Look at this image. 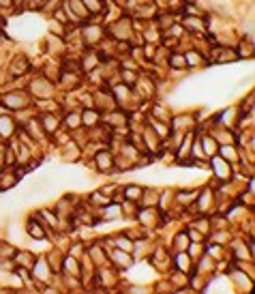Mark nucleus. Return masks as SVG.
<instances>
[{"mask_svg": "<svg viewBox=\"0 0 255 294\" xmlns=\"http://www.w3.org/2000/svg\"><path fill=\"white\" fill-rule=\"evenodd\" d=\"M0 103H3L5 110H11V112H17V110H24L30 106V97L22 90H11L0 97Z\"/></svg>", "mask_w": 255, "mask_h": 294, "instance_id": "f257e3e1", "label": "nucleus"}, {"mask_svg": "<svg viewBox=\"0 0 255 294\" xmlns=\"http://www.w3.org/2000/svg\"><path fill=\"white\" fill-rule=\"evenodd\" d=\"M30 92L37 94L39 99H49V97H54V84L49 82L45 76L35 78L33 82H30Z\"/></svg>", "mask_w": 255, "mask_h": 294, "instance_id": "f03ea898", "label": "nucleus"}, {"mask_svg": "<svg viewBox=\"0 0 255 294\" xmlns=\"http://www.w3.org/2000/svg\"><path fill=\"white\" fill-rule=\"evenodd\" d=\"M39 122H41V127H43L45 135H54V133L58 131V127H60V118L56 116V114H52V112H45V114H41Z\"/></svg>", "mask_w": 255, "mask_h": 294, "instance_id": "7ed1b4c3", "label": "nucleus"}, {"mask_svg": "<svg viewBox=\"0 0 255 294\" xmlns=\"http://www.w3.org/2000/svg\"><path fill=\"white\" fill-rule=\"evenodd\" d=\"M95 165L99 167L101 172H107V170H114V155L109 151H99L95 155Z\"/></svg>", "mask_w": 255, "mask_h": 294, "instance_id": "20e7f679", "label": "nucleus"}, {"mask_svg": "<svg viewBox=\"0 0 255 294\" xmlns=\"http://www.w3.org/2000/svg\"><path fill=\"white\" fill-rule=\"evenodd\" d=\"M15 122H13V118L11 116H7V114L3 112V114H0V138H3V140H9V138H11V135L15 133Z\"/></svg>", "mask_w": 255, "mask_h": 294, "instance_id": "39448f33", "label": "nucleus"}, {"mask_svg": "<svg viewBox=\"0 0 255 294\" xmlns=\"http://www.w3.org/2000/svg\"><path fill=\"white\" fill-rule=\"evenodd\" d=\"M81 116V125H84V127H99V120H101V114H99V110L97 108H88V110H84L79 114Z\"/></svg>", "mask_w": 255, "mask_h": 294, "instance_id": "423d86ee", "label": "nucleus"}, {"mask_svg": "<svg viewBox=\"0 0 255 294\" xmlns=\"http://www.w3.org/2000/svg\"><path fill=\"white\" fill-rule=\"evenodd\" d=\"M109 30H111V37L114 39H131V28H129V24L125 22V17L122 19H118L116 24H111L109 26Z\"/></svg>", "mask_w": 255, "mask_h": 294, "instance_id": "0eeeda50", "label": "nucleus"}, {"mask_svg": "<svg viewBox=\"0 0 255 294\" xmlns=\"http://www.w3.org/2000/svg\"><path fill=\"white\" fill-rule=\"evenodd\" d=\"M84 39H86V43L90 45H97L101 39H103V28L93 24V26H84Z\"/></svg>", "mask_w": 255, "mask_h": 294, "instance_id": "6e6552de", "label": "nucleus"}, {"mask_svg": "<svg viewBox=\"0 0 255 294\" xmlns=\"http://www.w3.org/2000/svg\"><path fill=\"white\" fill-rule=\"evenodd\" d=\"M30 69V62H28V58L24 56V54H17L15 58H13V65H11V76L13 78H17V76H24V73Z\"/></svg>", "mask_w": 255, "mask_h": 294, "instance_id": "1a4fd4ad", "label": "nucleus"}, {"mask_svg": "<svg viewBox=\"0 0 255 294\" xmlns=\"http://www.w3.org/2000/svg\"><path fill=\"white\" fill-rule=\"evenodd\" d=\"M217 153H219L221 159H225L228 163L238 161V151H236V146H234V144H219Z\"/></svg>", "mask_w": 255, "mask_h": 294, "instance_id": "9d476101", "label": "nucleus"}, {"mask_svg": "<svg viewBox=\"0 0 255 294\" xmlns=\"http://www.w3.org/2000/svg\"><path fill=\"white\" fill-rule=\"evenodd\" d=\"M13 262L17 266H24V268H30L33 271V266H35V256L30 254V251H15L13 254Z\"/></svg>", "mask_w": 255, "mask_h": 294, "instance_id": "9b49d317", "label": "nucleus"}, {"mask_svg": "<svg viewBox=\"0 0 255 294\" xmlns=\"http://www.w3.org/2000/svg\"><path fill=\"white\" fill-rule=\"evenodd\" d=\"M200 144H202V153L206 157H215L217 151H219V144H217V140L212 138V135H204V138L200 140Z\"/></svg>", "mask_w": 255, "mask_h": 294, "instance_id": "f8f14e48", "label": "nucleus"}, {"mask_svg": "<svg viewBox=\"0 0 255 294\" xmlns=\"http://www.w3.org/2000/svg\"><path fill=\"white\" fill-rule=\"evenodd\" d=\"M212 167H215V174L219 178H230V172H232V167L225 159H221V157H212Z\"/></svg>", "mask_w": 255, "mask_h": 294, "instance_id": "ddd939ff", "label": "nucleus"}, {"mask_svg": "<svg viewBox=\"0 0 255 294\" xmlns=\"http://www.w3.org/2000/svg\"><path fill=\"white\" fill-rule=\"evenodd\" d=\"M43 222H37V219H30L28 226H26V232L33 236V238H45V230H43Z\"/></svg>", "mask_w": 255, "mask_h": 294, "instance_id": "4468645a", "label": "nucleus"}, {"mask_svg": "<svg viewBox=\"0 0 255 294\" xmlns=\"http://www.w3.org/2000/svg\"><path fill=\"white\" fill-rule=\"evenodd\" d=\"M111 258H114L116 266H120V268H129L131 264H133V260H131V254H129V251H122V249H116L114 254H111Z\"/></svg>", "mask_w": 255, "mask_h": 294, "instance_id": "2eb2a0df", "label": "nucleus"}, {"mask_svg": "<svg viewBox=\"0 0 255 294\" xmlns=\"http://www.w3.org/2000/svg\"><path fill=\"white\" fill-rule=\"evenodd\" d=\"M63 266H65L73 277H81V266H79V260H77V258L67 256V258L63 260Z\"/></svg>", "mask_w": 255, "mask_h": 294, "instance_id": "dca6fc26", "label": "nucleus"}, {"mask_svg": "<svg viewBox=\"0 0 255 294\" xmlns=\"http://www.w3.org/2000/svg\"><path fill=\"white\" fill-rule=\"evenodd\" d=\"M63 254L60 251H49V256H47V266H49V271H56V273H60L63 271Z\"/></svg>", "mask_w": 255, "mask_h": 294, "instance_id": "f3484780", "label": "nucleus"}, {"mask_svg": "<svg viewBox=\"0 0 255 294\" xmlns=\"http://www.w3.org/2000/svg\"><path fill=\"white\" fill-rule=\"evenodd\" d=\"M122 193H125V200H131V202H137L141 193H144V189L137 187V185H127L125 189H122Z\"/></svg>", "mask_w": 255, "mask_h": 294, "instance_id": "a211bd4d", "label": "nucleus"}, {"mask_svg": "<svg viewBox=\"0 0 255 294\" xmlns=\"http://www.w3.org/2000/svg\"><path fill=\"white\" fill-rule=\"evenodd\" d=\"M97 65H99V56L95 52H88V54L81 58V71H95Z\"/></svg>", "mask_w": 255, "mask_h": 294, "instance_id": "6ab92c4d", "label": "nucleus"}, {"mask_svg": "<svg viewBox=\"0 0 255 294\" xmlns=\"http://www.w3.org/2000/svg\"><path fill=\"white\" fill-rule=\"evenodd\" d=\"M19 181V174H5L0 176V189H5V191H9V189H13Z\"/></svg>", "mask_w": 255, "mask_h": 294, "instance_id": "aec40b11", "label": "nucleus"}, {"mask_svg": "<svg viewBox=\"0 0 255 294\" xmlns=\"http://www.w3.org/2000/svg\"><path fill=\"white\" fill-rule=\"evenodd\" d=\"M84 3V7L88 9V13L90 15H97V13H101L105 9V5H103V0H81Z\"/></svg>", "mask_w": 255, "mask_h": 294, "instance_id": "412c9836", "label": "nucleus"}, {"mask_svg": "<svg viewBox=\"0 0 255 294\" xmlns=\"http://www.w3.org/2000/svg\"><path fill=\"white\" fill-rule=\"evenodd\" d=\"M185 62H187V67H197V65H202V56H200V52H195V50H189V52H185Z\"/></svg>", "mask_w": 255, "mask_h": 294, "instance_id": "4be33fe9", "label": "nucleus"}, {"mask_svg": "<svg viewBox=\"0 0 255 294\" xmlns=\"http://www.w3.org/2000/svg\"><path fill=\"white\" fill-rule=\"evenodd\" d=\"M114 245H116V249H122V251H133V240H131L129 236H116L114 238Z\"/></svg>", "mask_w": 255, "mask_h": 294, "instance_id": "5701e85b", "label": "nucleus"}, {"mask_svg": "<svg viewBox=\"0 0 255 294\" xmlns=\"http://www.w3.org/2000/svg\"><path fill=\"white\" fill-rule=\"evenodd\" d=\"M169 67L174 69H187V62H185V54H169Z\"/></svg>", "mask_w": 255, "mask_h": 294, "instance_id": "b1692460", "label": "nucleus"}, {"mask_svg": "<svg viewBox=\"0 0 255 294\" xmlns=\"http://www.w3.org/2000/svg\"><path fill=\"white\" fill-rule=\"evenodd\" d=\"M65 122H67L69 129H79L81 127V116H79V114H67Z\"/></svg>", "mask_w": 255, "mask_h": 294, "instance_id": "393cba45", "label": "nucleus"}, {"mask_svg": "<svg viewBox=\"0 0 255 294\" xmlns=\"http://www.w3.org/2000/svg\"><path fill=\"white\" fill-rule=\"evenodd\" d=\"M109 125H111V127H120V125H127V114H122V112L109 114Z\"/></svg>", "mask_w": 255, "mask_h": 294, "instance_id": "a878e982", "label": "nucleus"}, {"mask_svg": "<svg viewBox=\"0 0 255 294\" xmlns=\"http://www.w3.org/2000/svg\"><path fill=\"white\" fill-rule=\"evenodd\" d=\"M176 268L182 271V273L191 268V264H189V256L185 254V251H180V254H178V258H176Z\"/></svg>", "mask_w": 255, "mask_h": 294, "instance_id": "bb28decb", "label": "nucleus"}, {"mask_svg": "<svg viewBox=\"0 0 255 294\" xmlns=\"http://www.w3.org/2000/svg\"><path fill=\"white\" fill-rule=\"evenodd\" d=\"M15 247L13 245H9V243H0V260H9V258H13L15 254Z\"/></svg>", "mask_w": 255, "mask_h": 294, "instance_id": "cd10ccee", "label": "nucleus"}, {"mask_svg": "<svg viewBox=\"0 0 255 294\" xmlns=\"http://www.w3.org/2000/svg\"><path fill=\"white\" fill-rule=\"evenodd\" d=\"M174 243H176L178 251H187V243H189V236H187V232H182V234H178V236L174 238Z\"/></svg>", "mask_w": 255, "mask_h": 294, "instance_id": "c85d7f7f", "label": "nucleus"}, {"mask_svg": "<svg viewBox=\"0 0 255 294\" xmlns=\"http://www.w3.org/2000/svg\"><path fill=\"white\" fill-rule=\"evenodd\" d=\"M172 283H174V286H187L189 279L185 277V273L178 271V273H174V277H172Z\"/></svg>", "mask_w": 255, "mask_h": 294, "instance_id": "c756f323", "label": "nucleus"}, {"mask_svg": "<svg viewBox=\"0 0 255 294\" xmlns=\"http://www.w3.org/2000/svg\"><path fill=\"white\" fill-rule=\"evenodd\" d=\"M39 215H41V217H43V219H45V222H49V224H52V226L56 228V224H58V219H56V217H54L52 213H49V211H39Z\"/></svg>", "mask_w": 255, "mask_h": 294, "instance_id": "7c9ffc66", "label": "nucleus"}, {"mask_svg": "<svg viewBox=\"0 0 255 294\" xmlns=\"http://www.w3.org/2000/svg\"><path fill=\"white\" fill-rule=\"evenodd\" d=\"M187 236H189L191 240H197V243H202V240H204V234H200V232H197V230H195V228H191V230H189V232H187Z\"/></svg>", "mask_w": 255, "mask_h": 294, "instance_id": "2f4dec72", "label": "nucleus"}, {"mask_svg": "<svg viewBox=\"0 0 255 294\" xmlns=\"http://www.w3.org/2000/svg\"><path fill=\"white\" fill-rule=\"evenodd\" d=\"M122 80L127 82V86H131V84H135V73H131V71H122Z\"/></svg>", "mask_w": 255, "mask_h": 294, "instance_id": "473e14b6", "label": "nucleus"}, {"mask_svg": "<svg viewBox=\"0 0 255 294\" xmlns=\"http://www.w3.org/2000/svg\"><path fill=\"white\" fill-rule=\"evenodd\" d=\"M109 211H105V217L107 219H114V217H118L120 215V211H118V206H107Z\"/></svg>", "mask_w": 255, "mask_h": 294, "instance_id": "72a5a7b5", "label": "nucleus"}]
</instances>
